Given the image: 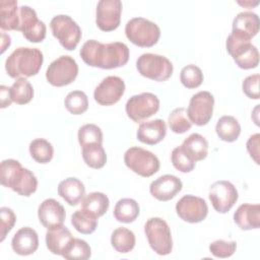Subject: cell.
Segmentation results:
<instances>
[{"instance_id": "23", "label": "cell", "mask_w": 260, "mask_h": 260, "mask_svg": "<svg viewBox=\"0 0 260 260\" xmlns=\"http://www.w3.org/2000/svg\"><path fill=\"white\" fill-rule=\"evenodd\" d=\"M234 221L242 231L258 229L260 225V205L241 204L234 213Z\"/></svg>"}, {"instance_id": "19", "label": "cell", "mask_w": 260, "mask_h": 260, "mask_svg": "<svg viewBox=\"0 0 260 260\" xmlns=\"http://www.w3.org/2000/svg\"><path fill=\"white\" fill-rule=\"evenodd\" d=\"M182 181L178 177L174 175H164L151 182L149 192L159 201H169L182 190Z\"/></svg>"}, {"instance_id": "33", "label": "cell", "mask_w": 260, "mask_h": 260, "mask_svg": "<svg viewBox=\"0 0 260 260\" xmlns=\"http://www.w3.org/2000/svg\"><path fill=\"white\" fill-rule=\"evenodd\" d=\"M109 205L110 200L108 196L102 192H91L87 194L81 201V208L92 212L98 217L107 212Z\"/></svg>"}, {"instance_id": "29", "label": "cell", "mask_w": 260, "mask_h": 260, "mask_svg": "<svg viewBox=\"0 0 260 260\" xmlns=\"http://www.w3.org/2000/svg\"><path fill=\"white\" fill-rule=\"evenodd\" d=\"M140 208L138 203L132 198H122L120 199L114 208L115 218L124 223L133 222L139 215Z\"/></svg>"}, {"instance_id": "47", "label": "cell", "mask_w": 260, "mask_h": 260, "mask_svg": "<svg viewBox=\"0 0 260 260\" xmlns=\"http://www.w3.org/2000/svg\"><path fill=\"white\" fill-rule=\"evenodd\" d=\"M2 47H1V53H4V51L6 50L7 47L10 46V43H11V39L8 35L2 32Z\"/></svg>"}, {"instance_id": "35", "label": "cell", "mask_w": 260, "mask_h": 260, "mask_svg": "<svg viewBox=\"0 0 260 260\" xmlns=\"http://www.w3.org/2000/svg\"><path fill=\"white\" fill-rule=\"evenodd\" d=\"M29 154L37 162L47 164L53 158L54 148L48 140L37 138L29 143Z\"/></svg>"}, {"instance_id": "36", "label": "cell", "mask_w": 260, "mask_h": 260, "mask_svg": "<svg viewBox=\"0 0 260 260\" xmlns=\"http://www.w3.org/2000/svg\"><path fill=\"white\" fill-rule=\"evenodd\" d=\"M64 105L70 114L81 115L88 108V99L83 91L73 90L66 95Z\"/></svg>"}, {"instance_id": "16", "label": "cell", "mask_w": 260, "mask_h": 260, "mask_svg": "<svg viewBox=\"0 0 260 260\" xmlns=\"http://www.w3.org/2000/svg\"><path fill=\"white\" fill-rule=\"evenodd\" d=\"M122 2L120 0H101L95 9V23L103 31L116 29L121 21Z\"/></svg>"}, {"instance_id": "9", "label": "cell", "mask_w": 260, "mask_h": 260, "mask_svg": "<svg viewBox=\"0 0 260 260\" xmlns=\"http://www.w3.org/2000/svg\"><path fill=\"white\" fill-rule=\"evenodd\" d=\"M50 26L53 36L64 49L72 51L76 48L81 39V29L69 15L58 14L54 16Z\"/></svg>"}, {"instance_id": "40", "label": "cell", "mask_w": 260, "mask_h": 260, "mask_svg": "<svg viewBox=\"0 0 260 260\" xmlns=\"http://www.w3.org/2000/svg\"><path fill=\"white\" fill-rule=\"evenodd\" d=\"M77 137L81 147L88 143H103V132L95 124H85L81 126L78 130Z\"/></svg>"}, {"instance_id": "13", "label": "cell", "mask_w": 260, "mask_h": 260, "mask_svg": "<svg viewBox=\"0 0 260 260\" xmlns=\"http://www.w3.org/2000/svg\"><path fill=\"white\" fill-rule=\"evenodd\" d=\"M23 37L31 43L43 42L46 38V24L38 18L37 12L27 5L19 7V26Z\"/></svg>"}, {"instance_id": "1", "label": "cell", "mask_w": 260, "mask_h": 260, "mask_svg": "<svg viewBox=\"0 0 260 260\" xmlns=\"http://www.w3.org/2000/svg\"><path fill=\"white\" fill-rule=\"evenodd\" d=\"M79 54L88 66L102 69L118 68L126 65L129 60V48L120 42L103 44L88 40L82 45Z\"/></svg>"}, {"instance_id": "42", "label": "cell", "mask_w": 260, "mask_h": 260, "mask_svg": "<svg viewBox=\"0 0 260 260\" xmlns=\"http://www.w3.org/2000/svg\"><path fill=\"white\" fill-rule=\"evenodd\" d=\"M237 249V243L235 241L226 242L223 240H216L209 245L210 253L217 258H229Z\"/></svg>"}, {"instance_id": "18", "label": "cell", "mask_w": 260, "mask_h": 260, "mask_svg": "<svg viewBox=\"0 0 260 260\" xmlns=\"http://www.w3.org/2000/svg\"><path fill=\"white\" fill-rule=\"evenodd\" d=\"M65 216L66 213L63 205L53 198L44 200L38 208L39 220L48 230L63 225Z\"/></svg>"}, {"instance_id": "32", "label": "cell", "mask_w": 260, "mask_h": 260, "mask_svg": "<svg viewBox=\"0 0 260 260\" xmlns=\"http://www.w3.org/2000/svg\"><path fill=\"white\" fill-rule=\"evenodd\" d=\"M84 162L92 169H102L107 162V154L101 143H88L82 146Z\"/></svg>"}, {"instance_id": "4", "label": "cell", "mask_w": 260, "mask_h": 260, "mask_svg": "<svg viewBox=\"0 0 260 260\" xmlns=\"http://www.w3.org/2000/svg\"><path fill=\"white\" fill-rule=\"evenodd\" d=\"M127 39L138 47L148 48L154 46L159 37L160 29L156 23L143 17H134L125 25Z\"/></svg>"}, {"instance_id": "12", "label": "cell", "mask_w": 260, "mask_h": 260, "mask_svg": "<svg viewBox=\"0 0 260 260\" xmlns=\"http://www.w3.org/2000/svg\"><path fill=\"white\" fill-rule=\"evenodd\" d=\"M213 106L214 98L209 91L202 90L193 94L187 109L188 118L191 123L197 126L206 125L212 117Z\"/></svg>"}, {"instance_id": "15", "label": "cell", "mask_w": 260, "mask_h": 260, "mask_svg": "<svg viewBox=\"0 0 260 260\" xmlns=\"http://www.w3.org/2000/svg\"><path fill=\"white\" fill-rule=\"evenodd\" d=\"M176 211L181 219L190 223H197L207 216L208 206L201 197L185 195L177 202Z\"/></svg>"}, {"instance_id": "25", "label": "cell", "mask_w": 260, "mask_h": 260, "mask_svg": "<svg viewBox=\"0 0 260 260\" xmlns=\"http://www.w3.org/2000/svg\"><path fill=\"white\" fill-rule=\"evenodd\" d=\"M58 194L69 205L75 206L84 198L85 187L83 183L77 178L69 177L59 183Z\"/></svg>"}, {"instance_id": "10", "label": "cell", "mask_w": 260, "mask_h": 260, "mask_svg": "<svg viewBox=\"0 0 260 260\" xmlns=\"http://www.w3.org/2000/svg\"><path fill=\"white\" fill-rule=\"evenodd\" d=\"M78 74L76 61L67 55L60 56L47 68L46 78L53 86H64L73 82Z\"/></svg>"}, {"instance_id": "38", "label": "cell", "mask_w": 260, "mask_h": 260, "mask_svg": "<svg viewBox=\"0 0 260 260\" xmlns=\"http://www.w3.org/2000/svg\"><path fill=\"white\" fill-rule=\"evenodd\" d=\"M90 256H91V250L89 245L84 240L76 239V238L73 239L70 246L62 255V257L69 260H73V259L86 260Z\"/></svg>"}, {"instance_id": "27", "label": "cell", "mask_w": 260, "mask_h": 260, "mask_svg": "<svg viewBox=\"0 0 260 260\" xmlns=\"http://www.w3.org/2000/svg\"><path fill=\"white\" fill-rule=\"evenodd\" d=\"M19 8L15 0L0 2V27L3 30H18Z\"/></svg>"}, {"instance_id": "6", "label": "cell", "mask_w": 260, "mask_h": 260, "mask_svg": "<svg viewBox=\"0 0 260 260\" xmlns=\"http://www.w3.org/2000/svg\"><path fill=\"white\" fill-rule=\"evenodd\" d=\"M138 72L154 81H166L173 74V64L165 56L145 53L138 57L136 61Z\"/></svg>"}, {"instance_id": "34", "label": "cell", "mask_w": 260, "mask_h": 260, "mask_svg": "<svg viewBox=\"0 0 260 260\" xmlns=\"http://www.w3.org/2000/svg\"><path fill=\"white\" fill-rule=\"evenodd\" d=\"M10 96L17 105H25L34 98V87L25 77L17 78L10 87Z\"/></svg>"}, {"instance_id": "20", "label": "cell", "mask_w": 260, "mask_h": 260, "mask_svg": "<svg viewBox=\"0 0 260 260\" xmlns=\"http://www.w3.org/2000/svg\"><path fill=\"white\" fill-rule=\"evenodd\" d=\"M259 30V17L255 12L243 11L240 12L233 20L232 35L251 41Z\"/></svg>"}, {"instance_id": "31", "label": "cell", "mask_w": 260, "mask_h": 260, "mask_svg": "<svg viewBox=\"0 0 260 260\" xmlns=\"http://www.w3.org/2000/svg\"><path fill=\"white\" fill-rule=\"evenodd\" d=\"M135 242L136 239L134 233L127 228H118L112 233L111 236V244L113 248L122 254L132 251L135 246Z\"/></svg>"}, {"instance_id": "37", "label": "cell", "mask_w": 260, "mask_h": 260, "mask_svg": "<svg viewBox=\"0 0 260 260\" xmlns=\"http://www.w3.org/2000/svg\"><path fill=\"white\" fill-rule=\"evenodd\" d=\"M168 122L171 130L177 134L187 132L192 126V123L188 118L187 110L182 107L177 108L171 112L168 118Z\"/></svg>"}, {"instance_id": "44", "label": "cell", "mask_w": 260, "mask_h": 260, "mask_svg": "<svg viewBox=\"0 0 260 260\" xmlns=\"http://www.w3.org/2000/svg\"><path fill=\"white\" fill-rule=\"evenodd\" d=\"M259 81H260V75L258 73L247 76L243 83L242 88L244 93L253 100L259 99Z\"/></svg>"}, {"instance_id": "39", "label": "cell", "mask_w": 260, "mask_h": 260, "mask_svg": "<svg viewBox=\"0 0 260 260\" xmlns=\"http://www.w3.org/2000/svg\"><path fill=\"white\" fill-rule=\"evenodd\" d=\"M180 80L185 87L196 88L199 85H201L203 81L202 70L194 64L187 65L183 67L181 70Z\"/></svg>"}, {"instance_id": "8", "label": "cell", "mask_w": 260, "mask_h": 260, "mask_svg": "<svg viewBox=\"0 0 260 260\" xmlns=\"http://www.w3.org/2000/svg\"><path fill=\"white\" fill-rule=\"evenodd\" d=\"M124 162L135 174L145 178L154 175L160 166L155 154L138 146H133L126 150Z\"/></svg>"}, {"instance_id": "26", "label": "cell", "mask_w": 260, "mask_h": 260, "mask_svg": "<svg viewBox=\"0 0 260 260\" xmlns=\"http://www.w3.org/2000/svg\"><path fill=\"white\" fill-rule=\"evenodd\" d=\"M186 155L193 161H199L207 156L208 142L199 133L190 134L180 146Z\"/></svg>"}, {"instance_id": "11", "label": "cell", "mask_w": 260, "mask_h": 260, "mask_svg": "<svg viewBox=\"0 0 260 260\" xmlns=\"http://www.w3.org/2000/svg\"><path fill=\"white\" fill-rule=\"evenodd\" d=\"M159 109L158 98L151 92H142L132 95L126 103L127 116L136 123L154 115Z\"/></svg>"}, {"instance_id": "46", "label": "cell", "mask_w": 260, "mask_h": 260, "mask_svg": "<svg viewBox=\"0 0 260 260\" xmlns=\"http://www.w3.org/2000/svg\"><path fill=\"white\" fill-rule=\"evenodd\" d=\"M0 98H1V108L4 109L6 107H9L12 103L11 96H10V87L1 85L0 86Z\"/></svg>"}, {"instance_id": "21", "label": "cell", "mask_w": 260, "mask_h": 260, "mask_svg": "<svg viewBox=\"0 0 260 260\" xmlns=\"http://www.w3.org/2000/svg\"><path fill=\"white\" fill-rule=\"evenodd\" d=\"M11 247L16 254L21 256L34 254L39 248V237L37 232L29 226L19 229L11 240Z\"/></svg>"}, {"instance_id": "41", "label": "cell", "mask_w": 260, "mask_h": 260, "mask_svg": "<svg viewBox=\"0 0 260 260\" xmlns=\"http://www.w3.org/2000/svg\"><path fill=\"white\" fill-rule=\"evenodd\" d=\"M171 160L173 166L182 173H189L195 168V161L191 160L180 146L173 149Z\"/></svg>"}, {"instance_id": "24", "label": "cell", "mask_w": 260, "mask_h": 260, "mask_svg": "<svg viewBox=\"0 0 260 260\" xmlns=\"http://www.w3.org/2000/svg\"><path fill=\"white\" fill-rule=\"evenodd\" d=\"M73 239L74 238L71 232L65 225H61L53 230H48L46 233L47 248L51 253L55 255L62 256L70 246Z\"/></svg>"}, {"instance_id": "2", "label": "cell", "mask_w": 260, "mask_h": 260, "mask_svg": "<svg viewBox=\"0 0 260 260\" xmlns=\"http://www.w3.org/2000/svg\"><path fill=\"white\" fill-rule=\"evenodd\" d=\"M0 181L4 187L10 188L21 196L28 197L36 192L38 180L32 172L23 168L13 158L4 159L0 166Z\"/></svg>"}, {"instance_id": "7", "label": "cell", "mask_w": 260, "mask_h": 260, "mask_svg": "<svg viewBox=\"0 0 260 260\" xmlns=\"http://www.w3.org/2000/svg\"><path fill=\"white\" fill-rule=\"evenodd\" d=\"M226 51L242 69H253L259 64V52L251 41L238 38L232 34L226 39Z\"/></svg>"}, {"instance_id": "28", "label": "cell", "mask_w": 260, "mask_h": 260, "mask_svg": "<svg viewBox=\"0 0 260 260\" xmlns=\"http://www.w3.org/2000/svg\"><path fill=\"white\" fill-rule=\"evenodd\" d=\"M215 131L219 139L222 141L234 142L241 134V126L235 117L222 116L217 120Z\"/></svg>"}, {"instance_id": "45", "label": "cell", "mask_w": 260, "mask_h": 260, "mask_svg": "<svg viewBox=\"0 0 260 260\" xmlns=\"http://www.w3.org/2000/svg\"><path fill=\"white\" fill-rule=\"evenodd\" d=\"M259 144H260V134L256 133L247 141V150L250 153V156L254 159V161L258 165L259 164Z\"/></svg>"}, {"instance_id": "3", "label": "cell", "mask_w": 260, "mask_h": 260, "mask_svg": "<svg viewBox=\"0 0 260 260\" xmlns=\"http://www.w3.org/2000/svg\"><path fill=\"white\" fill-rule=\"evenodd\" d=\"M44 62L43 53L37 48L19 47L5 61V70L12 78L36 75Z\"/></svg>"}, {"instance_id": "5", "label": "cell", "mask_w": 260, "mask_h": 260, "mask_svg": "<svg viewBox=\"0 0 260 260\" xmlns=\"http://www.w3.org/2000/svg\"><path fill=\"white\" fill-rule=\"evenodd\" d=\"M144 233L150 248L158 255H169L173 250L171 230L166 220L151 217L144 224Z\"/></svg>"}, {"instance_id": "43", "label": "cell", "mask_w": 260, "mask_h": 260, "mask_svg": "<svg viewBox=\"0 0 260 260\" xmlns=\"http://www.w3.org/2000/svg\"><path fill=\"white\" fill-rule=\"evenodd\" d=\"M0 242H3L6 235L12 230L15 221L16 215L11 208L1 207L0 208Z\"/></svg>"}, {"instance_id": "14", "label": "cell", "mask_w": 260, "mask_h": 260, "mask_svg": "<svg viewBox=\"0 0 260 260\" xmlns=\"http://www.w3.org/2000/svg\"><path fill=\"white\" fill-rule=\"evenodd\" d=\"M208 196L213 208L219 213H225L235 205L239 194L230 181L221 180L210 186Z\"/></svg>"}, {"instance_id": "30", "label": "cell", "mask_w": 260, "mask_h": 260, "mask_svg": "<svg viewBox=\"0 0 260 260\" xmlns=\"http://www.w3.org/2000/svg\"><path fill=\"white\" fill-rule=\"evenodd\" d=\"M98 216L86 209H78L71 215V223L74 229L83 235L92 234L98 226Z\"/></svg>"}, {"instance_id": "17", "label": "cell", "mask_w": 260, "mask_h": 260, "mask_svg": "<svg viewBox=\"0 0 260 260\" xmlns=\"http://www.w3.org/2000/svg\"><path fill=\"white\" fill-rule=\"evenodd\" d=\"M125 91L124 80L119 76H107L93 91L94 101L102 106H111L120 101Z\"/></svg>"}, {"instance_id": "22", "label": "cell", "mask_w": 260, "mask_h": 260, "mask_svg": "<svg viewBox=\"0 0 260 260\" xmlns=\"http://www.w3.org/2000/svg\"><path fill=\"white\" fill-rule=\"evenodd\" d=\"M167 134L166 122L161 119L141 122L137 129V139L145 144L154 145L160 142Z\"/></svg>"}]
</instances>
